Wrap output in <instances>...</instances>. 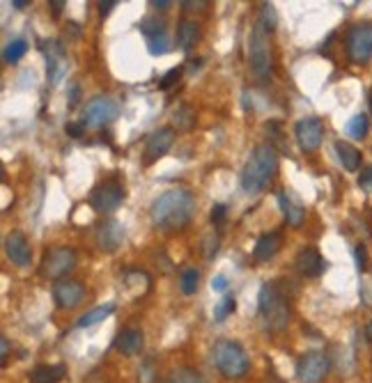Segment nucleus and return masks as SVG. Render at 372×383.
<instances>
[{"mask_svg":"<svg viewBox=\"0 0 372 383\" xmlns=\"http://www.w3.org/2000/svg\"><path fill=\"white\" fill-rule=\"evenodd\" d=\"M196 214V195L186 188H170L152 202L149 218L154 228L163 232L182 230Z\"/></svg>","mask_w":372,"mask_h":383,"instance_id":"nucleus-1","label":"nucleus"},{"mask_svg":"<svg viewBox=\"0 0 372 383\" xmlns=\"http://www.w3.org/2000/svg\"><path fill=\"white\" fill-rule=\"evenodd\" d=\"M276 173H278V154L273 145L269 142L255 145L241 170V188L248 193H260L273 182Z\"/></svg>","mask_w":372,"mask_h":383,"instance_id":"nucleus-2","label":"nucleus"},{"mask_svg":"<svg viewBox=\"0 0 372 383\" xmlns=\"http://www.w3.org/2000/svg\"><path fill=\"white\" fill-rule=\"evenodd\" d=\"M258 310L269 331H282L289 321V307L276 283H265L258 296Z\"/></svg>","mask_w":372,"mask_h":383,"instance_id":"nucleus-3","label":"nucleus"},{"mask_svg":"<svg viewBox=\"0 0 372 383\" xmlns=\"http://www.w3.org/2000/svg\"><path fill=\"white\" fill-rule=\"evenodd\" d=\"M248 67H251V74L260 83L271 78L273 63L271 49H269V32L260 23H255L251 35H248Z\"/></svg>","mask_w":372,"mask_h":383,"instance_id":"nucleus-4","label":"nucleus"},{"mask_svg":"<svg viewBox=\"0 0 372 383\" xmlns=\"http://www.w3.org/2000/svg\"><path fill=\"white\" fill-rule=\"evenodd\" d=\"M211 358L218 372L227 379H241L248 372V355L239 342L218 340L211 349Z\"/></svg>","mask_w":372,"mask_h":383,"instance_id":"nucleus-5","label":"nucleus"},{"mask_svg":"<svg viewBox=\"0 0 372 383\" xmlns=\"http://www.w3.org/2000/svg\"><path fill=\"white\" fill-rule=\"evenodd\" d=\"M347 56L354 65H365L372 58V23H356L347 32Z\"/></svg>","mask_w":372,"mask_h":383,"instance_id":"nucleus-6","label":"nucleus"},{"mask_svg":"<svg viewBox=\"0 0 372 383\" xmlns=\"http://www.w3.org/2000/svg\"><path fill=\"white\" fill-rule=\"evenodd\" d=\"M124 202V186L117 179H106L99 186H94L90 195V207L99 214H113V211Z\"/></svg>","mask_w":372,"mask_h":383,"instance_id":"nucleus-7","label":"nucleus"},{"mask_svg":"<svg viewBox=\"0 0 372 383\" xmlns=\"http://www.w3.org/2000/svg\"><path fill=\"white\" fill-rule=\"evenodd\" d=\"M74 266H76V252L72 248H67V245H60V248H53L46 252L44 259H41L39 273L44 278L58 280V278H65Z\"/></svg>","mask_w":372,"mask_h":383,"instance_id":"nucleus-8","label":"nucleus"},{"mask_svg":"<svg viewBox=\"0 0 372 383\" xmlns=\"http://www.w3.org/2000/svg\"><path fill=\"white\" fill-rule=\"evenodd\" d=\"M329 355L324 351H308L296 362V379L301 383H320L329 374Z\"/></svg>","mask_w":372,"mask_h":383,"instance_id":"nucleus-9","label":"nucleus"},{"mask_svg":"<svg viewBox=\"0 0 372 383\" xmlns=\"http://www.w3.org/2000/svg\"><path fill=\"white\" fill-rule=\"evenodd\" d=\"M117 118V104L108 97H94L87 101L83 113V124L90 129H101Z\"/></svg>","mask_w":372,"mask_h":383,"instance_id":"nucleus-10","label":"nucleus"},{"mask_svg":"<svg viewBox=\"0 0 372 383\" xmlns=\"http://www.w3.org/2000/svg\"><path fill=\"white\" fill-rule=\"evenodd\" d=\"M94 241L101 252H115L124 241V225L120 221H115V218H106V221L96 225Z\"/></svg>","mask_w":372,"mask_h":383,"instance_id":"nucleus-11","label":"nucleus"},{"mask_svg":"<svg viewBox=\"0 0 372 383\" xmlns=\"http://www.w3.org/2000/svg\"><path fill=\"white\" fill-rule=\"evenodd\" d=\"M294 135H296V140H299V147L303 149V152H315V149L322 145V138H324L322 120L320 118H306V120L296 122Z\"/></svg>","mask_w":372,"mask_h":383,"instance_id":"nucleus-12","label":"nucleus"},{"mask_svg":"<svg viewBox=\"0 0 372 383\" xmlns=\"http://www.w3.org/2000/svg\"><path fill=\"white\" fill-rule=\"evenodd\" d=\"M53 298L62 310H74V307H79L83 303V298H85V287H83L79 280H60V283L53 287Z\"/></svg>","mask_w":372,"mask_h":383,"instance_id":"nucleus-13","label":"nucleus"},{"mask_svg":"<svg viewBox=\"0 0 372 383\" xmlns=\"http://www.w3.org/2000/svg\"><path fill=\"white\" fill-rule=\"evenodd\" d=\"M175 142V129L172 127H161L154 133L147 135L145 140V163H152L161 159L163 154H168V149Z\"/></svg>","mask_w":372,"mask_h":383,"instance_id":"nucleus-14","label":"nucleus"},{"mask_svg":"<svg viewBox=\"0 0 372 383\" xmlns=\"http://www.w3.org/2000/svg\"><path fill=\"white\" fill-rule=\"evenodd\" d=\"M5 255L10 257L12 264L17 266H28L32 259V250L28 239L21 234V232H12V234L5 237Z\"/></svg>","mask_w":372,"mask_h":383,"instance_id":"nucleus-15","label":"nucleus"},{"mask_svg":"<svg viewBox=\"0 0 372 383\" xmlns=\"http://www.w3.org/2000/svg\"><path fill=\"white\" fill-rule=\"evenodd\" d=\"M294 269L301 273L303 278H317L322 276L324 269H327V262L315 248H303L299 250V255L294 259Z\"/></svg>","mask_w":372,"mask_h":383,"instance_id":"nucleus-16","label":"nucleus"},{"mask_svg":"<svg viewBox=\"0 0 372 383\" xmlns=\"http://www.w3.org/2000/svg\"><path fill=\"white\" fill-rule=\"evenodd\" d=\"M145 344L143 331L141 328H124V331L117 335L115 340V349L124 355H136L141 353V349Z\"/></svg>","mask_w":372,"mask_h":383,"instance_id":"nucleus-17","label":"nucleus"},{"mask_svg":"<svg viewBox=\"0 0 372 383\" xmlns=\"http://www.w3.org/2000/svg\"><path fill=\"white\" fill-rule=\"evenodd\" d=\"M280 243H282V239L278 232H267V234H262L253 250L255 259H258V262H269V259H273L276 252L280 250Z\"/></svg>","mask_w":372,"mask_h":383,"instance_id":"nucleus-18","label":"nucleus"},{"mask_svg":"<svg viewBox=\"0 0 372 383\" xmlns=\"http://www.w3.org/2000/svg\"><path fill=\"white\" fill-rule=\"evenodd\" d=\"M335 154L338 159H340L342 168L347 170V173H356L358 168H361V152L351 145L347 140H335Z\"/></svg>","mask_w":372,"mask_h":383,"instance_id":"nucleus-19","label":"nucleus"},{"mask_svg":"<svg viewBox=\"0 0 372 383\" xmlns=\"http://www.w3.org/2000/svg\"><path fill=\"white\" fill-rule=\"evenodd\" d=\"M278 204H280L282 214H285V221L292 225V228H299V225L303 223V216H306V214H303L301 204L296 202L289 193H280L278 195Z\"/></svg>","mask_w":372,"mask_h":383,"instance_id":"nucleus-20","label":"nucleus"},{"mask_svg":"<svg viewBox=\"0 0 372 383\" xmlns=\"http://www.w3.org/2000/svg\"><path fill=\"white\" fill-rule=\"evenodd\" d=\"M65 372V365H37L30 372V383H60Z\"/></svg>","mask_w":372,"mask_h":383,"instance_id":"nucleus-21","label":"nucleus"},{"mask_svg":"<svg viewBox=\"0 0 372 383\" xmlns=\"http://www.w3.org/2000/svg\"><path fill=\"white\" fill-rule=\"evenodd\" d=\"M200 37V28L196 21H179L177 25V44L182 51L193 49V44L198 42Z\"/></svg>","mask_w":372,"mask_h":383,"instance_id":"nucleus-22","label":"nucleus"},{"mask_svg":"<svg viewBox=\"0 0 372 383\" xmlns=\"http://www.w3.org/2000/svg\"><path fill=\"white\" fill-rule=\"evenodd\" d=\"M113 310H115V305H113V303H108V305H99V307H92V310L85 312V314H83V317H79V321H76V326H79V328L94 326V324H99V321L108 319L110 314H113Z\"/></svg>","mask_w":372,"mask_h":383,"instance_id":"nucleus-23","label":"nucleus"},{"mask_svg":"<svg viewBox=\"0 0 372 383\" xmlns=\"http://www.w3.org/2000/svg\"><path fill=\"white\" fill-rule=\"evenodd\" d=\"M165 383H205V381H203V376H200L198 369L177 367V369H172V372L168 374Z\"/></svg>","mask_w":372,"mask_h":383,"instance_id":"nucleus-24","label":"nucleus"},{"mask_svg":"<svg viewBox=\"0 0 372 383\" xmlns=\"http://www.w3.org/2000/svg\"><path fill=\"white\" fill-rule=\"evenodd\" d=\"M147 51L152 56H165L170 51V39L165 35V28L147 37Z\"/></svg>","mask_w":372,"mask_h":383,"instance_id":"nucleus-25","label":"nucleus"},{"mask_svg":"<svg viewBox=\"0 0 372 383\" xmlns=\"http://www.w3.org/2000/svg\"><path fill=\"white\" fill-rule=\"evenodd\" d=\"M172 122L177 124V129H184V131H189V129L196 124V113H193L191 106H177L175 111H172Z\"/></svg>","mask_w":372,"mask_h":383,"instance_id":"nucleus-26","label":"nucleus"},{"mask_svg":"<svg viewBox=\"0 0 372 383\" xmlns=\"http://www.w3.org/2000/svg\"><path fill=\"white\" fill-rule=\"evenodd\" d=\"M25 51H28L25 39H12V42L5 46V51H3V60H5L7 65L19 63V60L25 56Z\"/></svg>","mask_w":372,"mask_h":383,"instance_id":"nucleus-27","label":"nucleus"},{"mask_svg":"<svg viewBox=\"0 0 372 383\" xmlns=\"http://www.w3.org/2000/svg\"><path fill=\"white\" fill-rule=\"evenodd\" d=\"M368 127H370L368 115L358 113V115H354V118L347 122V133L351 135V138L361 140V138H365V133H368Z\"/></svg>","mask_w":372,"mask_h":383,"instance_id":"nucleus-28","label":"nucleus"},{"mask_svg":"<svg viewBox=\"0 0 372 383\" xmlns=\"http://www.w3.org/2000/svg\"><path fill=\"white\" fill-rule=\"evenodd\" d=\"M198 285H200V271L198 269H186L182 273V278H179V289H182L186 296L196 294L198 292Z\"/></svg>","mask_w":372,"mask_h":383,"instance_id":"nucleus-29","label":"nucleus"},{"mask_svg":"<svg viewBox=\"0 0 372 383\" xmlns=\"http://www.w3.org/2000/svg\"><path fill=\"white\" fill-rule=\"evenodd\" d=\"M258 23H260L267 32H273V30H276V25H278V17H276L273 5H269V3L262 5V8H260V19H258Z\"/></svg>","mask_w":372,"mask_h":383,"instance_id":"nucleus-30","label":"nucleus"},{"mask_svg":"<svg viewBox=\"0 0 372 383\" xmlns=\"http://www.w3.org/2000/svg\"><path fill=\"white\" fill-rule=\"evenodd\" d=\"M234 310H237V300H234V296H223L218 300V305L214 307V319L225 321Z\"/></svg>","mask_w":372,"mask_h":383,"instance_id":"nucleus-31","label":"nucleus"},{"mask_svg":"<svg viewBox=\"0 0 372 383\" xmlns=\"http://www.w3.org/2000/svg\"><path fill=\"white\" fill-rule=\"evenodd\" d=\"M182 72H184V67H172V69L165 72V76L158 80V87H161V90H168V87H172L179 80V76H182Z\"/></svg>","mask_w":372,"mask_h":383,"instance_id":"nucleus-32","label":"nucleus"},{"mask_svg":"<svg viewBox=\"0 0 372 383\" xmlns=\"http://www.w3.org/2000/svg\"><path fill=\"white\" fill-rule=\"evenodd\" d=\"M138 28H141V32H143L145 37H149V35H154V32L163 30L165 25H163L161 21H156V19H143V21H141V25H138Z\"/></svg>","mask_w":372,"mask_h":383,"instance_id":"nucleus-33","label":"nucleus"},{"mask_svg":"<svg viewBox=\"0 0 372 383\" xmlns=\"http://www.w3.org/2000/svg\"><path fill=\"white\" fill-rule=\"evenodd\" d=\"M203 248H205V257H207V259H211V257L218 252V237L214 234V232L203 239Z\"/></svg>","mask_w":372,"mask_h":383,"instance_id":"nucleus-34","label":"nucleus"},{"mask_svg":"<svg viewBox=\"0 0 372 383\" xmlns=\"http://www.w3.org/2000/svg\"><path fill=\"white\" fill-rule=\"evenodd\" d=\"M358 186H361L363 190H368V193H372V166L365 168L361 175H358Z\"/></svg>","mask_w":372,"mask_h":383,"instance_id":"nucleus-35","label":"nucleus"},{"mask_svg":"<svg viewBox=\"0 0 372 383\" xmlns=\"http://www.w3.org/2000/svg\"><path fill=\"white\" fill-rule=\"evenodd\" d=\"M354 257H356V266H358V271H365V266H368V252H365V245H361V243L356 245Z\"/></svg>","mask_w":372,"mask_h":383,"instance_id":"nucleus-36","label":"nucleus"},{"mask_svg":"<svg viewBox=\"0 0 372 383\" xmlns=\"http://www.w3.org/2000/svg\"><path fill=\"white\" fill-rule=\"evenodd\" d=\"M67 135H72V138H81L83 131H85V124L83 122H69V124L65 127Z\"/></svg>","mask_w":372,"mask_h":383,"instance_id":"nucleus-37","label":"nucleus"},{"mask_svg":"<svg viewBox=\"0 0 372 383\" xmlns=\"http://www.w3.org/2000/svg\"><path fill=\"white\" fill-rule=\"evenodd\" d=\"M152 379H154V362L145 360V367H141V381L143 383H152Z\"/></svg>","mask_w":372,"mask_h":383,"instance_id":"nucleus-38","label":"nucleus"},{"mask_svg":"<svg viewBox=\"0 0 372 383\" xmlns=\"http://www.w3.org/2000/svg\"><path fill=\"white\" fill-rule=\"evenodd\" d=\"M227 214V207L225 204H214L211 207V223H220Z\"/></svg>","mask_w":372,"mask_h":383,"instance_id":"nucleus-39","label":"nucleus"},{"mask_svg":"<svg viewBox=\"0 0 372 383\" xmlns=\"http://www.w3.org/2000/svg\"><path fill=\"white\" fill-rule=\"evenodd\" d=\"M211 289L214 292H225L227 289V278L220 276V273H218V276H214L211 278Z\"/></svg>","mask_w":372,"mask_h":383,"instance_id":"nucleus-40","label":"nucleus"},{"mask_svg":"<svg viewBox=\"0 0 372 383\" xmlns=\"http://www.w3.org/2000/svg\"><path fill=\"white\" fill-rule=\"evenodd\" d=\"M361 296L368 305H372V280H365L361 285Z\"/></svg>","mask_w":372,"mask_h":383,"instance_id":"nucleus-41","label":"nucleus"},{"mask_svg":"<svg viewBox=\"0 0 372 383\" xmlns=\"http://www.w3.org/2000/svg\"><path fill=\"white\" fill-rule=\"evenodd\" d=\"M113 8H117V0H106V3H99V14L101 17H108Z\"/></svg>","mask_w":372,"mask_h":383,"instance_id":"nucleus-42","label":"nucleus"},{"mask_svg":"<svg viewBox=\"0 0 372 383\" xmlns=\"http://www.w3.org/2000/svg\"><path fill=\"white\" fill-rule=\"evenodd\" d=\"M205 5H207L205 0H203V3H191V0H184L182 8H184V10H189V12H193V10H203Z\"/></svg>","mask_w":372,"mask_h":383,"instance_id":"nucleus-43","label":"nucleus"},{"mask_svg":"<svg viewBox=\"0 0 372 383\" xmlns=\"http://www.w3.org/2000/svg\"><path fill=\"white\" fill-rule=\"evenodd\" d=\"M152 8H154V10H158V12H165V10H168L170 8V3H168V0H152Z\"/></svg>","mask_w":372,"mask_h":383,"instance_id":"nucleus-44","label":"nucleus"},{"mask_svg":"<svg viewBox=\"0 0 372 383\" xmlns=\"http://www.w3.org/2000/svg\"><path fill=\"white\" fill-rule=\"evenodd\" d=\"M48 8L53 10V14L58 17L60 12H62V8H65V3H62V0H51V3H48Z\"/></svg>","mask_w":372,"mask_h":383,"instance_id":"nucleus-45","label":"nucleus"},{"mask_svg":"<svg viewBox=\"0 0 372 383\" xmlns=\"http://www.w3.org/2000/svg\"><path fill=\"white\" fill-rule=\"evenodd\" d=\"M0 342H3V355H0V360H3V365H5V362H7V355H10V342H7V338H3Z\"/></svg>","mask_w":372,"mask_h":383,"instance_id":"nucleus-46","label":"nucleus"},{"mask_svg":"<svg viewBox=\"0 0 372 383\" xmlns=\"http://www.w3.org/2000/svg\"><path fill=\"white\" fill-rule=\"evenodd\" d=\"M12 8H14V10H23V8H28V3H25V0H14Z\"/></svg>","mask_w":372,"mask_h":383,"instance_id":"nucleus-47","label":"nucleus"},{"mask_svg":"<svg viewBox=\"0 0 372 383\" xmlns=\"http://www.w3.org/2000/svg\"><path fill=\"white\" fill-rule=\"evenodd\" d=\"M368 335H370V340H372V324L368 326Z\"/></svg>","mask_w":372,"mask_h":383,"instance_id":"nucleus-48","label":"nucleus"},{"mask_svg":"<svg viewBox=\"0 0 372 383\" xmlns=\"http://www.w3.org/2000/svg\"><path fill=\"white\" fill-rule=\"evenodd\" d=\"M370 108H372V92H370Z\"/></svg>","mask_w":372,"mask_h":383,"instance_id":"nucleus-49","label":"nucleus"}]
</instances>
